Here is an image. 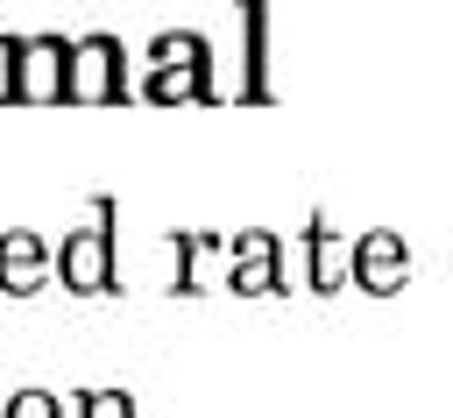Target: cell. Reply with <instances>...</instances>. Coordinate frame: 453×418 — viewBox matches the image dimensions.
I'll return each mask as SVG.
<instances>
[{"label":"cell","instance_id":"1","mask_svg":"<svg viewBox=\"0 0 453 418\" xmlns=\"http://www.w3.org/2000/svg\"><path fill=\"white\" fill-rule=\"evenodd\" d=\"M7 92L21 106H57L71 92V43H57V35L7 43Z\"/></svg>","mask_w":453,"mask_h":418},{"label":"cell","instance_id":"6","mask_svg":"<svg viewBox=\"0 0 453 418\" xmlns=\"http://www.w3.org/2000/svg\"><path fill=\"white\" fill-rule=\"evenodd\" d=\"M42 283H50V248H42L28 227L0 234V290L28 298V290H42Z\"/></svg>","mask_w":453,"mask_h":418},{"label":"cell","instance_id":"5","mask_svg":"<svg viewBox=\"0 0 453 418\" xmlns=\"http://www.w3.org/2000/svg\"><path fill=\"white\" fill-rule=\"evenodd\" d=\"M57 276H64L71 290H85V298L106 290V283H113V234H106V227H78V234L57 248Z\"/></svg>","mask_w":453,"mask_h":418},{"label":"cell","instance_id":"4","mask_svg":"<svg viewBox=\"0 0 453 418\" xmlns=\"http://www.w3.org/2000/svg\"><path fill=\"white\" fill-rule=\"evenodd\" d=\"M71 106H106L120 99V43L113 35H92V43H71Z\"/></svg>","mask_w":453,"mask_h":418},{"label":"cell","instance_id":"9","mask_svg":"<svg viewBox=\"0 0 453 418\" xmlns=\"http://www.w3.org/2000/svg\"><path fill=\"white\" fill-rule=\"evenodd\" d=\"M0 418H64V404H57V397H50V390H14V397H7V411H0Z\"/></svg>","mask_w":453,"mask_h":418},{"label":"cell","instance_id":"7","mask_svg":"<svg viewBox=\"0 0 453 418\" xmlns=\"http://www.w3.org/2000/svg\"><path fill=\"white\" fill-rule=\"evenodd\" d=\"M234 290H283V248L269 241V234H241V255H234V276H226Z\"/></svg>","mask_w":453,"mask_h":418},{"label":"cell","instance_id":"10","mask_svg":"<svg viewBox=\"0 0 453 418\" xmlns=\"http://www.w3.org/2000/svg\"><path fill=\"white\" fill-rule=\"evenodd\" d=\"M78 418H134V397L127 390H85Z\"/></svg>","mask_w":453,"mask_h":418},{"label":"cell","instance_id":"8","mask_svg":"<svg viewBox=\"0 0 453 418\" xmlns=\"http://www.w3.org/2000/svg\"><path fill=\"white\" fill-rule=\"evenodd\" d=\"M304 255H311V290L347 283V248L333 241V227H326V220H311V227H304Z\"/></svg>","mask_w":453,"mask_h":418},{"label":"cell","instance_id":"2","mask_svg":"<svg viewBox=\"0 0 453 418\" xmlns=\"http://www.w3.org/2000/svg\"><path fill=\"white\" fill-rule=\"evenodd\" d=\"M149 57H156V64H149V99H156V106H177V99H198V92H205V43H198L191 28L156 35Z\"/></svg>","mask_w":453,"mask_h":418},{"label":"cell","instance_id":"3","mask_svg":"<svg viewBox=\"0 0 453 418\" xmlns=\"http://www.w3.org/2000/svg\"><path fill=\"white\" fill-rule=\"evenodd\" d=\"M403 276H411V248H403V234L375 227V234H361V241L347 248V283L389 298V290H403Z\"/></svg>","mask_w":453,"mask_h":418}]
</instances>
